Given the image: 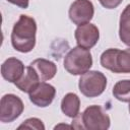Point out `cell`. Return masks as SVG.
Here are the masks:
<instances>
[{"instance_id":"6da1fadb","label":"cell","mask_w":130,"mask_h":130,"mask_svg":"<svg viewBox=\"0 0 130 130\" xmlns=\"http://www.w3.org/2000/svg\"><path fill=\"white\" fill-rule=\"evenodd\" d=\"M37 22L34 17L21 14L11 31V45L20 53H28L36 46Z\"/></svg>"},{"instance_id":"7a4b0ae2","label":"cell","mask_w":130,"mask_h":130,"mask_svg":"<svg viewBox=\"0 0 130 130\" xmlns=\"http://www.w3.org/2000/svg\"><path fill=\"white\" fill-rule=\"evenodd\" d=\"M111 119L107 112L98 105L87 107L83 113L73 118L72 127L86 130H107L110 128Z\"/></svg>"},{"instance_id":"3957f363","label":"cell","mask_w":130,"mask_h":130,"mask_svg":"<svg viewBox=\"0 0 130 130\" xmlns=\"http://www.w3.org/2000/svg\"><path fill=\"white\" fill-rule=\"evenodd\" d=\"M63 65L65 70L71 75H82L92 66L91 53L82 47H74L64 57Z\"/></svg>"},{"instance_id":"277c9868","label":"cell","mask_w":130,"mask_h":130,"mask_svg":"<svg viewBox=\"0 0 130 130\" xmlns=\"http://www.w3.org/2000/svg\"><path fill=\"white\" fill-rule=\"evenodd\" d=\"M80 92L86 98H96L101 95L107 87V77L96 70H88L80 75L78 80Z\"/></svg>"},{"instance_id":"5b68a950","label":"cell","mask_w":130,"mask_h":130,"mask_svg":"<svg viewBox=\"0 0 130 130\" xmlns=\"http://www.w3.org/2000/svg\"><path fill=\"white\" fill-rule=\"evenodd\" d=\"M24 105L19 96L13 93L4 94L0 101V121L10 123L16 120L23 112Z\"/></svg>"},{"instance_id":"8992f818","label":"cell","mask_w":130,"mask_h":130,"mask_svg":"<svg viewBox=\"0 0 130 130\" xmlns=\"http://www.w3.org/2000/svg\"><path fill=\"white\" fill-rule=\"evenodd\" d=\"M94 14V6L90 0H75L71 3L68 15L70 20L78 25L88 23Z\"/></svg>"},{"instance_id":"52a82bcc","label":"cell","mask_w":130,"mask_h":130,"mask_svg":"<svg viewBox=\"0 0 130 130\" xmlns=\"http://www.w3.org/2000/svg\"><path fill=\"white\" fill-rule=\"evenodd\" d=\"M74 37L77 46L89 50L92 47H94L99 42L100 30L95 24L88 22L78 25L74 31Z\"/></svg>"},{"instance_id":"ba28073f","label":"cell","mask_w":130,"mask_h":130,"mask_svg":"<svg viewBox=\"0 0 130 130\" xmlns=\"http://www.w3.org/2000/svg\"><path fill=\"white\" fill-rule=\"evenodd\" d=\"M56 95V88L45 81L40 82L30 92H28L29 101L39 108H46L52 104Z\"/></svg>"},{"instance_id":"9c48e42d","label":"cell","mask_w":130,"mask_h":130,"mask_svg":"<svg viewBox=\"0 0 130 130\" xmlns=\"http://www.w3.org/2000/svg\"><path fill=\"white\" fill-rule=\"evenodd\" d=\"M25 70V67L21 60L10 57L7 58L1 65V75L2 77L11 83H15L17 80L20 79V77L23 75Z\"/></svg>"},{"instance_id":"30bf717a","label":"cell","mask_w":130,"mask_h":130,"mask_svg":"<svg viewBox=\"0 0 130 130\" xmlns=\"http://www.w3.org/2000/svg\"><path fill=\"white\" fill-rule=\"evenodd\" d=\"M38 73L41 81H48L54 78L57 73V66L53 61L48 59L39 58L30 62L29 64Z\"/></svg>"},{"instance_id":"8fae6325","label":"cell","mask_w":130,"mask_h":130,"mask_svg":"<svg viewBox=\"0 0 130 130\" xmlns=\"http://www.w3.org/2000/svg\"><path fill=\"white\" fill-rule=\"evenodd\" d=\"M40 82H42L40 80V77L38 75V73L36 72V70L28 65L27 67H25V71L23 73V75L20 77L19 80H17L14 84L15 86L21 90L22 92H30Z\"/></svg>"},{"instance_id":"7c38bea8","label":"cell","mask_w":130,"mask_h":130,"mask_svg":"<svg viewBox=\"0 0 130 130\" xmlns=\"http://www.w3.org/2000/svg\"><path fill=\"white\" fill-rule=\"evenodd\" d=\"M80 99L74 92L66 93L61 101V111L69 118H74L79 114Z\"/></svg>"},{"instance_id":"4fadbf2b","label":"cell","mask_w":130,"mask_h":130,"mask_svg":"<svg viewBox=\"0 0 130 130\" xmlns=\"http://www.w3.org/2000/svg\"><path fill=\"white\" fill-rule=\"evenodd\" d=\"M119 38L123 44L130 47V4L121 13L119 20Z\"/></svg>"},{"instance_id":"5bb4252c","label":"cell","mask_w":130,"mask_h":130,"mask_svg":"<svg viewBox=\"0 0 130 130\" xmlns=\"http://www.w3.org/2000/svg\"><path fill=\"white\" fill-rule=\"evenodd\" d=\"M115 99L123 103L130 102V79H124L118 81L112 90Z\"/></svg>"},{"instance_id":"9a60e30c","label":"cell","mask_w":130,"mask_h":130,"mask_svg":"<svg viewBox=\"0 0 130 130\" xmlns=\"http://www.w3.org/2000/svg\"><path fill=\"white\" fill-rule=\"evenodd\" d=\"M118 52H119V49H117V48H110V49L104 51L102 53L101 59H100L101 65L104 68L116 73V62H117Z\"/></svg>"},{"instance_id":"2e32d148","label":"cell","mask_w":130,"mask_h":130,"mask_svg":"<svg viewBox=\"0 0 130 130\" xmlns=\"http://www.w3.org/2000/svg\"><path fill=\"white\" fill-rule=\"evenodd\" d=\"M116 73H130V48L119 50L116 62Z\"/></svg>"},{"instance_id":"e0dca14e","label":"cell","mask_w":130,"mask_h":130,"mask_svg":"<svg viewBox=\"0 0 130 130\" xmlns=\"http://www.w3.org/2000/svg\"><path fill=\"white\" fill-rule=\"evenodd\" d=\"M37 129V130H45V125L43 121L39 118H28L24 122H22L17 129Z\"/></svg>"},{"instance_id":"ac0fdd59","label":"cell","mask_w":130,"mask_h":130,"mask_svg":"<svg viewBox=\"0 0 130 130\" xmlns=\"http://www.w3.org/2000/svg\"><path fill=\"white\" fill-rule=\"evenodd\" d=\"M123 0H99V2L101 3V5L107 9H114L116 7H118Z\"/></svg>"},{"instance_id":"d6986e66","label":"cell","mask_w":130,"mask_h":130,"mask_svg":"<svg viewBox=\"0 0 130 130\" xmlns=\"http://www.w3.org/2000/svg\"><path fill=\"white\" fill-rule=\"evenodd\" d=\"M9 3L16 5L22 9H26L29 5V0H7Z\"/></svg>"},{"instance_id":"ffe728a7","label":"cell","mask_w":130,"mask_h":130,"mask_svg":"<svg viewBox=\"0 0 130 130\" xmlns=\"http://www.w3.org/2000/svg\"><path fill=\"white\" fill-rule=\"evenodd\" d=\"M129 113H130V102H129Z\"/></svg>"}]
</instances>
